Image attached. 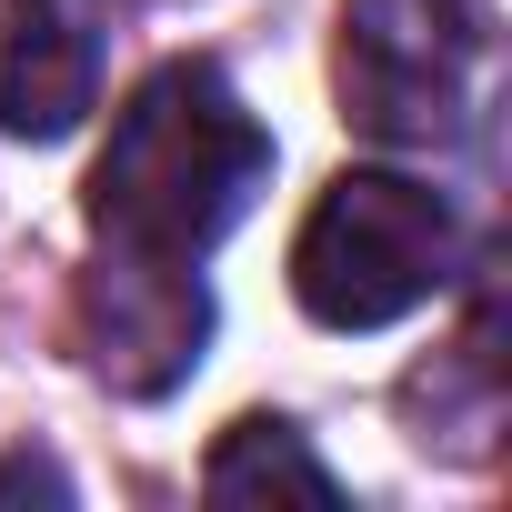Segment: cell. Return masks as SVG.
<instances>
[{"label": "cell", "mask_w": 512, "mask_h": 512, "mask_svg": "<svg viewBox=\"0 0 512 512\" xmlns=\"http://www.w3.org/2000/svg\"><path fill=\"white\" fill-rule=\"evenodd\" d=\"M462 262V221L432 181L402 171H342L292 231V292L322 332H382L422 312Z\"/></svg>", "instance_id": "obj_2"}, {"label": "cell", "mask_w": 512, "mask_h": 512, "mask_svg": "<svg viewBox=\"0 0 512 512\" xmlns=\"http://www.w3.org/2000/svg\"><path fill=\"white\" fill-rule=\"evenodd\" d=\"M201 492L211 502H342V482H332V462L282 422V412H251V422H231L221 442H211V462H201Z\"/></svg>", "instance_id": "obj_6"}, {"label": "cell", "mask_w": 512, "mask_h": 512, "mask_svg": "<svg viewBox=\"0 0 512 512\" xmlns=\"http://www.w3.org/2000/svg\"><path fill=\"white\" fill-rule=\"evenodd\" d=\"M211 332V292L201 282H141V272H91L81 282V352L111 392L161 402Z\"/></svg>", "instance_id": "obj_5"}, {"label": "cell", "mask_w": 512, "mask_h": 512, "mask_svg": "<svg viewBox=\"0 0 512 512\" xmlns=\"http://www.w3.org/2000/svg\"><path fill=\"white\" fill-rule=\"evenodd\" d=\"M342 121L382 151H442L482 121L492 11L482 0H342Z\"/></svg>", "instance_id": "obj_3"}, {"label": "cell", "mask_w": 512, "mask_h": 512, "mask_svg": "<svg viewBox=\"0 0 512 512\" xmlns=\"http://www.w3.org/2000/svg\"><path fill=\"white\" fill-rule=\"evenodd\" d=\"M101 101V0H0V131L61 141Z\"/></svg>", "instance_id": "obj_4"}, {"label": "cell", "mask_w": 512, "mask_h": 512, "mask_svg": "<svg viewBox=\"0 0 512 512\" xmlns=\"http://www.w3.org/2000/svg\"><path fill=\"white\" fill-rule=\"evenodd\" d=\"M272 181V131L241 111V91L211 61H161L121 111L91 161L81 221H91V272H141V282H201L221 231Z\"/></svg>", "instance_id": "obj_1"}, {"label": "cell", "mask_w": 512, "mask_h": 512, "mask_svg": "<svg viewBox=\"0 0 512 512\" xmlns=\"http://www.w3.org/2000/svg\"><path fill=\"white\" fill-rule=\"evenodd\" d=\"M0 492H71L51 462H0Z\"/></svg>", "instance_id": "obj_7"}]
</instances>
